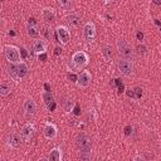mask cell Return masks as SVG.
<instances>
[{
  "label": "cell",
  "instance_id": "30bf717a",
  "mask_svg": "<svg viewBox=\"0 0 161 161\" xmlns=\"http://www.w3.org/2000/svg\"><path fill=\"white\" fill-rule=\"evenodd\" d=\"M92 81V75L88 71H82L78 74V79H77V86L81 88H87Z\"/></svg>",
  "mask_w": 161,
  "mask_h": 161
},
{
  "label": "cell",
  "instance_id": "8fae6325",
  "mask_svg": "<svg viewBox=\"0 0 161 161\" xmlns=\"http://www.w3.org/2000/svg\"><path fill=\"white\" fill-rule=\"evenodd\" d=\"M55 33H57V38H58V40L62 44H68V42L71 39V33H69V30L67 29V28L61 25V26L57 28Z\"/></svg>",
  "mask_w": 161,
  "mask_h": 161
},
{
  "label": "cell",
  "instance_id": "9a60e30c",
  "mask_svg": "<svg viewBox=\"0 0 161 161\" xmlns=\"http://www.w3.org/2000/svg\"><path fill=\"white\" fill-rule=\"evenodd\" d=\"M33 52L35 53V54H43V53H45L47 52V43L44 42V40H35L34 43H33Z\"/></svg>",
  "mask_w": 161,
  "mask_h": 161
},
{
  "label": "cell",
  "instance_id": "e575fe53",
  "mask_svg": "<svg viewBox=\"0 0 161 161\" xmlns=\"http://www.w3.org/2000/svg\"><path fill=\"white\" fill-rule=\"evenodd\" d=\"M152 3L155 5H161V0H152Z\"/></svg>",
  "mask_w": 161,
  "mask_h": 161
},
{
  "label": "cell",
  "instance_id": "5b68a950",
  "mask_svg": "<svg viewBox=\"0 0 161 161\" xmlns=\"http://www.w3.org/2000/svg\"><path fill=\"white\" fill-rule=\"evenodd\" d=\"M117 69L122 75H125V77H131V75L134 74V64H132L131 61L120 58L117 61Z\"/></svg>",
  "mask_w": 161,
  "mask_h": 161
},
{
  "label": "cell",
  "instance_id": "f1b7e54d",
  "mask_svg": "<svg viewBox=\"0 0 161 161\" xmlns=\"http://www.w3.org/2000/svg\"><path fill=\"white\" fill-rule=\"evenodd\" d=\"M136 38H137L138 40H142V39H144V33L137 32V34H136Z\"/></svg>",
  "mask_w": 161,
  "mask_h": 161
},
{
  "label": "cell",
  "instance_id": "7a4b0ae2",
  "mask_svg": "<svg viewBox=\"0 0 161 161\" xmlns=\"http://www.w3.org/2000/svg\"><path fill=\"white\" fill-rule=\"evenodd\" d=\"M75 146L79 150V152H92V145H91V138L84 134V132H79L75 135L74 138Z\"/></svg>",
  "mask_w": 161,
  "mask_h": 161
},
{
  "label": "cell",
  "instance_id": "484cf974",
  "mask_svg": "<svg viewBox=\"0 0 161 161\" xmlns=\"http://www.w3.org/2000/svg\"><path fill=\"white\" fill-rule=\"evenodd\" d=\"M131 132H132V127H131V126H126V127H125V135H126V136H130Z\"/></svg>",
  "mask_w": 161,
  "mask_h": 161
},
{
  "label": "cell",
  "instance_id": "8992f818",
  "mask_svg": "<svg viewBox=\"0 0 161 161\" xmlns=\"http://www.w3.org/2000/svg\"><path fill=\"white\" fill-rule=\"evenodd\" d=\"M88 61H89V58H88V55H87L86 52L79 51V52H75L72 55V63L74 64V67L77 69H81L83 67H86V65L88 64Z\"/></svg>",
  "mask_w": 161,
  "mask_h": 161
},
{
  "label": "cell",
  "instance_id": "1f68e13d",
  "mask_svg": "<svg viewBox=\"0 0 161 161\" xmlns=\"http://www.w3.org/2000/svg\"><path fill=\"white\" fill-rule=\"evenodd\" d=\"M47 59V54L43 53V54H39V61H45Z\"/></svg>",
  "mask_w": 161,
  "mask_h": 161
},
{
  "label": "cell",
  "instance_id": "52a82bcc",
  "mask_svg": "<svg viewBox=\"0 0 161 161\" xmlns=\"http://www.w3.org/2000/svg\"><path fill=\"white\" fill-rule=\"evenodd\" d=\"M83 35H84V39H86L88 43L94 40V38H96V25H94L93 22H87L84 24Z\"/></svg>",
  "mask_w": 161,
  "mask_h": 161
},
{
  "label": "cell",
  "instance_id": "836d02e7",
  "mask_svg": "<svg viewBox=\"0 0 161 161\" xmlns=\"http://www.w3.org/2000/svg\"><path fill=\"white\" fill-rule=\"evenodd\" d=\"M44 88H45V91L51 92V87H49V84H48V83H45V84H44Z\"/></svg>",
  "mask_w": 161,
  "mask_h": 161
},
{
  "label": "cell",
  "instance_id": "d4e9b609",
  "mask_svg": "<svg viewBox=\"0 0 161 161\" xmlns=\"http://www.w3.org/2000/svg\"><path fill=\"white\" fill-rule=\"evenodd\" d=\"M137 51H138L140 54H145L146 53V47L144 44H138L137 45Z\"/></svg>",
  "mask_w": 161,
  "mask_h": 161
},
{
  "label": "cell",
  "instance_id": "83f0119b",
  "mask_svg": "<svg viewBox=\"0 0 161 161\" xmlns=\"http://www.w3.org/2000/svg\"><path fill=\"white\" fill-rule=\"evenodd\" d=\"M62 53V48H61V47H55V48H54V54L55 55H59Z\"/></svg>",
  "mask_w": 161,
  "mask_h": 161
},
{
  "label": "cell",
  "instance_id": "277c9868",
  "mask_svg": "<svg viewBox=\"0 0 161 161\" xmlns=\"http://www.w3.org/2000/svg\"><path fill=\"white\" fill-rule=\"evenodd\" d=\"M4 57L9 63H18L20 62V49L15 45H5Z\"/></svg>",
  "mask_w": 161,
  "mask_h": 161
},
{
  "label": "cell",
  "instance_id": "4fadbf2b",
  "mask_svg": "<svg viewBox=\"0 0 161 161\" xmlns=\"http://www.w3.org/2000/svg\"><path fill=\"white\" fill-rule=\"evenodd\" d=\"M42 98L44 101V105L47 106V108H48L49 111H53L55 108V102H54V98H53L51 92H48V91L43 92L42 93Z\"/></svg>",
  "mask_w": 161,
  "mask_h": 161
},
{
  "label": "cell",
  "instance_id": "3957f363",
  "mask_svg": "<svg viewBox=\"0 0 161 161\" xmlns=\"http://www.w3.org/2000/svg\"><path fill=\"white\" fill-rule=\"evenodd\" d=\"M116 47H117V52L120 54L121 58L127 59V61H135V54L134 51L131 49V47L124 40V39H118L116 42Z\"/></svg>",
  "mask_w": 161,
  "mask_h": 161
},
{
  "label": "cell",
  "instance_id": "f546056e",
  "mask_svg": "<svg viewBox=\"0 0 161 161\" xmlns=\"http://www.w3.org/2000/svg\"><path fill=\"white\" fill-rule=\"evenodd\" d=\"M68 77H69V79H72L73 82H77V79H78V77H75L74 74H71V73L68 74Z\"/></svg>",
  "mask_w": 161,
  "mask_h": 161
},
{
  "label": "cell",
  "instance_id": "d6986e66",
  "mask_svg": "<svg viewBox=\"0 0 161 161\" xmlns=\"http://www.w3.org/2000/svg\"><path fill=\"white\" fill-rule=\"evenodd\" d=\"M101 53H102V57L105 58L106 62H111L113 59V52H112V48H111L110 45H105V47H103Z\"/></svg>",
  "mask_w": 161,
  "mask_h": 161
},
{
  "label": "cell",
  "instance_id": "cb8c5ba5",
  "mask_svg": "<svg viewBox=\"0 0 161 161\" xmlns=\"http://www.w3.org/2000/svg\"><path fill=\"white\" fill-rule=\"evenodd\" d=\"M134 92H135V98L136 100H140L141 97H142V89H141L140 87H135Z\"/></svg>",
  "mask_w": 161,
  "mask_h": 161
},
{
  "label": "cell",
  "instance_id": "e0dca14e",
  "mask_svg": "<svg viewBox=\"0 0 161 161\" xmlns=\"http://www.w3.org/2000/svg\"><path fill=\"white\" fill-rule=\"evenodd\" d=\"M65 22L71 26H78L81 24V16L78 14H69L65 16Z\"/></svg>",
  "mask_w": 161,
  "mask_h": 161
},
{
  "label": "cell",
  "instance_id": "4316f807",
  "mask_svg": "<svg viewBox=\"0 0 161 161\" xmlns=\"http://www.w3.org/2000/svg\"><path fill=\"white\" fill-rule=\"evenodd\" d=\"M127 96L130 97V98H135V92H134V89H127ZM136 100V98H135Z\"/></svg>",
  "mask_w": 161,
  "mask_h": 161
},
{
  "label": "cell",
  "instance_id": "ac0fdd59",
  "mask_svg": "<svg viewBox=\"0 0 161 161\" xmlns=\"http://www.w3.org/2000/svg\"><path fill=\"white\" fill-rule=\"evenodd\" d=\"M48 160L52 161H61L62 160V150L59 147H54L51 150V152L48 155Z\"/></svg>",
  "mask_w": 161,
  "mask_h": 161
},
{
  "label": "cell",
  "instance_id": "6da1fadb",
  "mask_svg": "<svg viewBox=\"0 0 161 161\" xmlns=\"http://www.w3.org/2000/svg\"><path fill=\"white\" fill-rule=\"evenodd\" d=\"M8 74L15 81H20L25 78L28 73H29V68L25 62H18V63H10V65H8Z\"/></svg>",
  "mask_w": 161,
  "mask_h": 161
},
{
  "label": "cell",
  "instance_id": "7c38bea8",
  "mask_svg": "<svg viewBox=\"0 0 161 161\" xmlns=\"http://www.w3.org/2000/svg\"><path fill=\"white\" fill-rule=\"evenodd\" d=\"M43 134H44V137L47 140H54L57 137V127H55V125L48 122V124L45 125L44 130H43Z\"/></svg>",
  "mask_w": 161,
  "mask_h": 161
},
{
  "label": "cell",
  "instance_id": "603a6c76",
  "mask_svg": "<svg viewBox=\"0 0 161 161\" xmlns=\"http://www.w3.org/2000/svg\"><path fill=\"white\" fill-rule=\"evenodd\" d=\"M73 106H74V102L72 100H65L63 103V108L65 112H72L73 111Z\"/></svg>",
  "mask_w": 161,
  "mask_h": 161
},
{
  "label": "cell",
  "instance_id": "ba28073f",
  "mask_svg": "<svg viewBox=\"0 0 161 161\" xmlns=\"http://www.w3.org/2000/svg\"><path fill=\"white\" fill-rule=\"evenodd\" d=\"M34 132H35V126L33 124H30V122H28V124H25L22 127L20 136H22L24 142H29V141L32 140V137L34 136Z\"/></svg>",
  "mask_w": 161,
  "mask_h": 161
},
{
  "label": "cell",
  "instance_id": "ffe728a7",
  "mask_svg": "<svg viewBox=\"0 0 161 161\" xmlns=\"http://www.w3.org/2000/svg\"><path fill=\"white\" fill-rule=\"evenodd\" d=\"M26 33L29 37L32 38H38L40 35V30H39V28H38V25H30V24H28L26 26Z\"/></svg>",
  "mask_w": 161,
  "mask_h": 161
},
{
  "label": "cell",
  "instance_id": "9c48e42d",
  "mask_svg": "<svg viewBox=\"0 0 161 161\" xmlns=\"http://www.w3.org/2000/svg\"><path fill=\"white\" fill-rule=\"evenodd\" d=\"M23 112L25 117H32L37 112V103L33 98H26L23 103Z\"/></svg>",
  "mask_w": 161,
  "mask_h": 161
},
{
  "label": "cell",
  "instance_id": "d6a6232c",
  "mask_svg": "<svg viewBox=\"0 0 161 161\" xmlns=\"http://www.w3.org/2000/svg\"><path fill=\"white\" fill-rule=\"evenodd\" d=\"M124 89H125V86L121 83L120 86H118V93H122V92H124Z\"/></svg>",
  "mask_w": 161,
  "mask_h": 161
},
{
  "label": "cell",
  "instance_id": "2e32d148",
  "mask_svg": "<svg viewBox=\"0 0 161 161\" xmlns=\"http://www.w3.org/2000/svg\"><path fill=\"white\" fill-rule=\"evenodd\" d=\"M42 15H43V19L47 22V23H53L54 19H55V14L52 9L49 8H44L42 10Z\"/></svg>",
  "mask_w": 161,
  "mask_h": 161
},
{
  "label": "cell",
  "instance_id": "4dcf8cb0",
  "mask_svg": "<svg viewBox=\"0 0 161 161\" xmlns=\"http://www.w3.org/2000/svg\"><path fill=\"white\" fill-rule=\"evenodd\" d=\"M28 24H30V25H37L35 19H34V18H30V19H29V23H28Z\"/></svg>",
  "mask_w": 161,
  "mask_h": 161
},
{
  "label": "cell",
  "instance_id": "7402d4cb",
  "mask_svg": "<svg viewBox=\"0 0 161 161\" xmlns=\"http://www.w3.org/2000/svg\"><path fill=\"white\" fill-rule=\"evenodd\" d=\"M57 3H58V6L64 12L69 10L72 8V0H57Z\"/></svg>",
  "mask_w": 161,
  "mask_h": 161
},
{
  "label": "cell",
  "instance_id": "44dd1931",
  "mask_svg": "<svg viewBox=\"0 0 161 161\" xmlns=\"http://www.w3.org/2000/svg\"><path fill=\"white\" fill-rule=\"evenodd\" d=\"M12 92V86L9 84L8 82H2V84H0V96L2 97H6L9 96Z\"/></svg>",
  "mask_w": 161,
  "mask_h": 161
},
{
  "label": "cell",
  "instance_id": "5bb4252c",
  "mask_svg": "<svg viewBox=\"0 0 161 161\" xmlns=\"http://www.w3.org/2000/svg\"><path fill=\"white\" fill-rule=\"evenodd\" d=\"M23 142V138L20 135H18V134H10V136L8 137V145L13 147V149H16L22 145Z\"/></svg>",
  "mask_w": 161,
  "mask_h": 161
},
{
  "label": "cell",
  "instance_id": "8d00e7d4",
  "mask_svg": "<svg viewBox=\"0 0 161 161\" xmlns=\"http://www.w3.org/2000/svg\"><path fill=\"white\" fill-rule=\"evenodd\" d=\"M113 2H115V0H105V3H106V4H112Z\"/></svg>",
  "mask_w": 161,
  "mask_h": 161
},
{
  "label": "cell",
  "instance_id": "d590c367",
  "mask_svg": "<svg viewBox=\"0 0 161 161\" xmlns=\"http://www.w3.org/2000/svg\"><path fill=\"white\" fill-rule=\"evenodd\" d=\"M20 53H22V54H23V57H24V58H25V57H26V55H28V54H26V52H25V51H24V49H23V48H22V49H20Z\"/></svg>",
  "mask_w": 161,
  "mask_h": 161
}]
</instances>
